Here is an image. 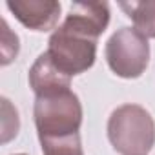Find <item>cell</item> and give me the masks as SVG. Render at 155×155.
<instances>
[{
    "instance_id": "6da1fadb",
    "label": "cell",
    "mask_w": 155,
    "mask_h": 155,
    "mask_svg": "<svg viewBox=\"0 0 155 155\" xmlns=\"http://www.w3.org/2000/svg\"><path fill=\"white\" fill-rule=\"evenodd\" d=\"M38 140H55L79 135L82 104L71 90L38 95L33 106Z\"/></svg>"
},
{
    "instance_id": "7a4b0ae2",
    "label": "cell",
    "mask_w": 155,
    "mask_h": 155,
    "mask_svg": "<svg viewBox=\"0 0 155 155\" xmlns=\"http://www.w3.org/2000/svg\"><path fill=\"white\" fill-rule=\"evenodd\" d=\"M108 139L120 155H148L155 146V122L139 104H122L108 119Z\"/></svg>"
},
{
    "instance_id": "3957f363",
    "label": "cell",
    "mask_w": 155,
    "mask_h": 155,
    "mask_svg": "<svg viewBox=\"0 0 155 155\" xmlns=\"http://www.w3.org/2000/svg\"><path fill=\"white\" fill-rule=\"evenodd\" d=\"M46 53L64 75L75 77L88 71L95 64L97 38H91L62 24L49 37Z\"/></svg>"
},
{
    "instance_id": "277c9868",
    "label": "cell",
    "mask_w": 155,
    "mask_h": 155,
    "mask_svg": "<svg viewBox=\"0 0 155 155\" xmlns=\"http://www.w3.org/2000/svg\"><path fill=\"white\" fill-rule=\"evenodd\" d=\"M110 69L122 79H139L150 62V44L135 28L117 29L106 42Z\"/></svg>"
},
{
    "instance_id": "5b68a950",
    "label": "cell",
    "mask_w": 155,
    "mask_h": 155,
    "mask_svg": "<svg viewBox=\"0 0 155 155\" xmlns=\"http://www.w3.org/2000/svg\"><path fill=\"white\" fill-rule=\"evenodd\" d=\"M8 9L15 18L33 31H49L60 17V2L55 0H8Z\"/></svg>"
},
{
    "instance_id": "8992f818",
    "label": "cell",
    "mask_w": 155,
    "mask_h": 155,
    "mask_svg": "<svg viewBox=\"0 0 155 155\" xmlns=\"http://www.w3.org/2000/svg\"><path fill=\"white\" fill-rule=\"evenodd\" d=\"M62 24L91 38H99L110 24V6L106 2H73Z\"/></svg>"
},
{
    "instance_id": "52a82bcc",
    "label": "cell",
    "mask_w": 155,
    "mask_h": 155,
    "mask_svg": "<svg viewBox=\"0 0 155 155\" xmlns=\"http://www.w3.org/2000/svg\"><path fill=\"white\" fill-rule=\"evenodd\" d=\"M29 86L37 97L62 90H71V77L64 75L44 51L38 55V58L33 62L29 69Z\"/></svg>"
},
{
    "instance_id": "ba28073f",
    "label": "cell",
    "mask_w": 155,
    "mask_h": 155,
    "mask_svg": "<svg viewBox=\"0 0 155 155\" xmlns=\"http://www.w3.org/2000/svg\"><path fill=\"white\" fill-rule=\"evenodd\" d=\"M120 9L133 20V26L140 35L155 38V2H122Z\"/></svg>"
},
{
    "instance_id": "9c48e42d",
    "label": "cell",
    "mask_w": 155,
    "mask_h": 155,
    "mask_svg": "<svg viewBox=\"0 0 155 155\" xmlns=\"http://www.w3.org/2000/svg\"><path fill=\"white\" fill-rule=\"evenodd\" d=\"M18 128H20V119L17 108L6 97H2V142L6 144L13 137H17Z\"/></svg>"
},
{
    "instance_id": "30bf717a",
    "label": "cell",
    "mask_w": 155,
    "mask_h": 155,
    "mask_svg": "<svg viewBox=\"0 0 155 155\" xmlns=\"http://www.w3.org/2000/svg\"><path fill=\"white\" fill-rule=\"evenodd\" d=\"M2 46H0V49H2V66H8L9 62H13L18 55V37L9 29L8 22L2 18Z\"/></svg>"
},
{
    "instance_id": "8fae6325",
    "label": "cell",
    "mask_w": 155,
    "mask_h": 155,
    "mask_svg": "<svg viewBox=\"0 0 155 155\" xmlns=\"http://www.w3.org/2000/svg\"><path fill=\"white\" fill-rule=\"evenodd\" d=\"M17 155H26V153H17Z\"/></svg>"
}]
</instances>
